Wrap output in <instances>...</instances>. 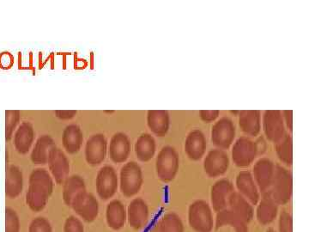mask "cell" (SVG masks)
Listing matches in <instances>:
<instances>
[{
	"mask_svg": "<svg viewBox=\"0 0 309 232\" xmlns=\"http://www.w3.org/2000/svg\"><path fill=\"white\" fill-rule=\"evenodd\" d=\"M148 125L152 132L159 137H163L168 133L170 125L169 115L167 111H150Z\"/></svg>",
	"mask_w": 309,
	"mask_h": 232,
	"instance_id": "d4e9b609",
	"label": "cell"
},
{
	"mask_svg": "<svg viewBox=\"0 0 309 232\" xmlns=\"http://www.w3.org/2000/svg\"><path fill=\"white\" fill-rule=\"evenodd\" d=\"M148 232H162L160 221H157L155 224H154Z\"/></svg>",
	"mask_w": 309,
	"mask_h": 232,
	"instance_id": "74e56055",
	"label": "cell"
},
{
	"mask_svg": "<svg viewBox=\"0 0 309 232\" xmlns=\"http://www.w3.org/2000/svg\"><path fill=\"white\" fill-rule=\"evenodd\" d=\"M127 220L126 210L118 199L112 200L106 209V221L109 228L114 231H119L125 226Z\"/></svg>",
	"mask_w": 309,
	"mask_h": 232,
	"instance_id": "d6986e66",
	"label": "cell"
},
{
	"mask_svg": "<svg viewBox=\"0 0 309 232\" xmlns=\"http://www.w3.org/2000/svg\"><path fill=\"white\" fill-rule=\"evenodd\" d=\"M29 232H53V229L47 219L39 217L31 222Z\"/></svg>",
	"mask_w": 309,
	"mask_h": 232,
	"instance_id": "1f68e13d",
	"label": "cell"
},
{
	"mask_svg": "<svg viewBox=\"0 0 309 232\" xmlns=\"http://www.w3.org/2000/svg\"><path fill=\"white\" fill-rule=\"evenodd\" d=\"M219 114L218 110H201L199 116L203 121L210 123L215 121L218 118Z\"/></svg>",
	"mask_w": 309,
	"mask_h": 232,
	"instance_id": "d590c367",
	"label": "cell"
},
{
	"mask_svg": "<svg viewBox=\"0 0 309 232\" xmlns=\"http://www.w3.org/2000/svg\"><path fill=\"white\" fill-rule=\"evenodd\" d=\"M279 232H293V218L290 212L283 210L279 214L278 219Z\"/></svg>",
	"mask_w": 309,
	"mask_h": 232,
	"instance_id": "d6a6232c",
	"label": "cell"
},
{
	"mask_svg": "<svg viewBox=\"0 0 309 232\" xmlns=\"http://www.w3.org/2000/svg\"><path fill=\"white\" fill-rule=\"evenodd\" d=\"M275 171V164L271 160L262 157L258 160L253 168V177L261 193L270 190Z\"/></svg>",
	"mask_w": 309,
	"mask_h": 232,
	"instance_id": "8fae6325",
	"label": "cell"
},
{
	"mask_svg": "<svg viewBox=\"0 0 309 232\" xmlns=\"http://www.w3.org/2000/svg\"><path fill=\"white\" fill-rule=\"evenodd\" d=\"M234 191L233 183L230 180L221 179L215 183L211 190V206L215 212L227 208L228 200Z\"/></svg>",
	"mask_w": 309,
	"mask_h": 232,
	"instance_id": "2e32d148",
	"label": "cell"
},
{
	"mask_svg": "<svg viewBox=\"0 0 309 232\" xmlns=\"http://www.w3.org/2000/svg\"><path fill=\"white\" fill-rule=\"evenodd\" d=\"M211 141L218 149L228 150L235 139V126L230 118L223 117L211 128Z\"/></svg>",
	"mask_w": 309,
	"mask_h": 232,
	"instance_id": "52a82bcc",
	"label": "cell"
},
{
	"mask_svg": "<svg viewBox=\"0 0 309 232\" xmlns=\"http://www.w3.org/2000/svg\"><path fill=\"white\" fill-rule=\"evenodd\" d=\"M143 182L142 169L137 162H127L122 168L119 177V188L123 195L127 198L136 195L140 191Z\"/></svg>",
	"mask_w": 309,
	"mask_h": 232,
	"instance_id": "5b68a950",
	"label": "cell"
},
{
	"mask_svg": "<svg viewBox=\"0 0 309 232\" xmlns=\"http://www.w3.org/2000/svg\"><path fill=\"white\" fill-rule=\"evenodd\" d=\"M107 143L102 135L94 137L86 146V159L89 164L97 165L105 159Z\"/></svg>",
	"mask_w": 309,
	"mask_h": 232,
	"instance_id": "603a6c76",
	"label": "cell"
},
{
	"mask_svg": "<svg viewBox=\"0 0 309 232\" xmlns=\"http://www.w3.org/2000/svg\"><path fill=\"white\" fill-rule=\"evenodd\" d=\"M131 153V144L128 138L123 133H117L113 137L109 146V156L117 163L126 161Z\"/></svg>",
	"mask_w": 309,
	"mask_h": 232,
	"instance_id": "44dd1931",
	"label": "cell"
},
{
	"mask_svg": "<svg viewBox=\"0 0 309 232\" xmlns=\"http://www.w3.org/2000/svg\"><path fill=\"white\" fill-rule=\"evenodd\" d=\"M224 226H231L234 230V232H249L248 225L229 208H225L220 212H217L215 222L216 229L219 230Z\"/></svg>",
	"mask_w": 309,
	"mask_h": 232,
	"instance_id": "7402d4cb",
	"label": "cell"
},
{
	"mask_svg": "<svg viewBox=\"0 0 309 232\" xmlns=\"http://www.w3.org/2000/svg\"><path fill=\"white\" fill-rule=\"evenodd\" d=\"M228 206L247 225L253 220L254 214L253 205L236 191H233L230 196Z\"/></svg>",
	"mask_w": 309,
	"mask_h": 232,
	"instance_id": "ac0fdd59",
	"label": "cell"
},
{
	"mask_svg": "<svg viewBox=\"0 0 309 232\" xmlns=\"http://www.w3.org/2000/svg\"><path fill=\"white\" fill-rule=\"evenodd\" d=\"M162 232H185L181 218L175 213H168L160 220Z\"/></svg>",
	"mask_w": 309,
	"mask_h": 232,
	"instance_id": "f546056e",
	"label": "cell"
},
{
	"mask_svg": "<svg viewBox=\"0 0 309 232\" xmlns=\"http://www.w3.org/2000/svg\"><path fill=\"white\" fill-rule=\"evenodd\" d=\"M53 191V182L49 174L44 169H37L30 178V187L27 194V203L35 212L45 208Z\"/></svg>",
	"mask_w": 309,
	"mask_h": 232,
	"instance_id": "6da1fadb",
	"label": "cell"
},
{
	"mask_svg": "<svg viewBox=\"0 0 309 232\" xmlns=\"http://www.w3.org/2000/svg\"><path fill=\"white\" fill-rule=\"evenodd\" d=\"M72 207L73 211L85 222H93L98 217V201L90 193L84 192L79 194L76 199H74Z\"/></svg>",
	"mask_w": 309,
	"mask_h": 232,
	"instance_id": "7c38bea8",
	"label": "cell"
},
{
	"mask_svg": "<svg viewBox=\"0 0 309 232\" xmlns=\"http://www.w3.org/2000/svg\"><path fill=\"white\" fill-rule=\"evenodd\" d=\"M283 122L286 125L287 127L290 129V133H292L293 130V111L292 110H283L282 112Z\"/></svg>",
	"mask_w": 309,
	"mask_h": 232,
	"instance_id": "8d00e7d4",
	"label": "cell"
},
{
	"mask_svg": "<svg viewBox=\"0 0 309 232\" xmlns=\"http://www.w3.org/2000/svg\"><path fill=\"white\" fill-rule=\"evenodd\" d=\"M51 172L58 183H62L63 180L69 172V162L64 153L59 150L53 149L50 154L49 159Z\"/></svg>",
	"mask_w": 309,
	"mask_h": 232,
	"instance_id": "cb8c5ba5",
	"label": "cell"
},
{
	"mask_svg": "<svg viewBox=\"0 0 309 232\" xmlns=\"http://www.w3.org/2000/svg\"><path fill=\"white\" fill-rule=\"evenodd\" d=\"M64 232H84V226L77 217L70 216L65 222Z\"/></svg>",
	"mask_w": 309,
	"mask_h": 232,
	"instance_id": "836d02e7",
	"label": "cell"
},
{
	"mask_svg": "<svg viewBox=\"0 0 309 232\" xmlns=\"http://www.w3.org/2000/svg\"><path fill=\"white\" fill-rule=\"evenodd\" d=\"M126 215L130 227L135 231L143 229L148 222V205L141 198L134 199L129 204Z\"/></svg>",
	"mask_w": 309,
	"mask_h": 232,
	"instance_id": "4fadbf2b",
	"label": "cell"
},
{
	"mask_svg": "<svg viewBox=\"0 0 309 232\" xmlns=\"http://www.w3.org/2000/svg\"><path fill=\"white\" fill-rule=\"evenodd\" d=\"M118 176L110 166H105L99 171L96 178V190L101 199H109L116 194L118 189Z\"/></svg>",
	"mask_w": 309,
	"mask_h": 232,
	"instance_id": "30bf717a",
	"label": "cell"
},
{
	"mask_svg": "<svg viewBox=\"0 0 309 232\" xmlns=\"http://www.w3.org/2000/svg\"><path fill=\"white\" fill-rule=\"evenodd\" d=\"M269 192L278 206H284L290 202L293 194V176L289 169L280 164L275 165Z\"/></svg>",
	"mask_w": 309,
	"mask_h": 232,
	"instance_id": "7a4b0ae2",
	"label": "cell"
},
{
	"mask_svg": "<svg viewBox=\"0 0 309 232\" xmlns=\"http://www.w3.org/2000/svg\"><path fill=\"white\" fill-rule=\"evenodd\" d=\"M263 130L267 139L276 143L285 134V125L279 110H267L263 115Z\"/></svg>",
	"mask_w": 309,
	"mask_h": 232,
	"instance_id": "9c48e42d",
	"label": "cell"
},
{
	"mask_svg": "<svg viewBox=\"0 0 309 232\" xmlns=\"http://www.w3.org/2000/svg\"><path fill=\"white\" fill-rule=\"evenodd\" d=\"M267 232H275V230L273 229V228H269V229L267 230Z\"/></svg>",
	"mask_w": 309,
	"mask_h": 232,
	"instance_id": "f35d334b",
	"label": "cell"
},
{
	"mask_svg": "<svg viewBox=\"0 0 309 232\" xmlns=\"http://www.w3.org/2000/svg\"><path fill=\"white\" fill-rule=\"evenodd\" d=\"M259 154L257 142L247 138L240 137L234 142L232 147V160L234 165L239 168H247L250 166Z\"/></svg>",
	"mask_w": 309,
	"mask_h": 232,
	"instance_id": "8992f818",
	"label": "cell"
},
{
	"mask_svg": "<svg viewBox=\"0 0 309 232\" xmlns=\"http://www.w3.org/2000/svg\"><path fill=\"white\" fill-rule=\"evenodd\" d=\"M180 168V158L177 152L171 146H165L156 157L155 169L159 179L169 183L175 178Z\"/></svg>",
	"mask_w": 309,
	"mask_h": 232,
	"instance_id": "277c9868",
	"label": "cell"
},
{
	"mask_svg": "<svg viewBox=\"0 0 309 232\" xmlns=\"http://www.w3.org/2000/svg\"><path fill=\"white\" fill-rule=\"evenodd\" d=\"M239 125L246 135L257 137L261 131V116L259 110H243L239 114Z\"/></svg>",
	"mask_w": 309,
	"mask_h": 232,
	"instance_id": "ffe728a7",
	"label": "cell"
},
{
	"mask_svg": "<svg viewBox=\"0 0 309 232\" xmlns=\"http://www.w3.org/2000/svg\"><path fill=\"white\" fill-rule=\"evenodd\" d=\"M257 205L256 218L260 225L268 226L275 221L279 206L272 199L269 191L262 193V198H260Z\"/></svg>",
	"mask_w": 309,
	"mask_h": 232,
	"instance_id": "e0dca14e",
	"label": "cell"
},
{
	"mask_svg": "<svg viewBox=\"0 0 309 232\" xmlns=\"http://www.w3.org/2000/svg\"><path fill=\"white\" fill-rule=\"evenodd\" d=\"M276 156L284 165L290 167L293 163V139L289 133H285L279 141L275 143Z\"/></svg>",
	"mask_w": 309,
	"mask_h": 232,
	"instance_id": "83f0119b",
	"label": "cell"
},
{
	"mask_svg": "<svg viewBox=\"0 0 309 232\" xmlns=\"http://www.w3.org/2000/svg\"><path fill=\"white\" fill-rule=\"evenodd\" d=\"M235 184L238 193L246 198L252 205H257L260 201V190L250 171L242 170L239 172L236 176Z\"/></svg>",
	"mask_w": 309,
	"mask_h": 232,
	"instance_id": "5bb4252c",
	"label": "cell"
},
{
	"mask_svg": "<svg viewBox=\"0 0 309 232\" xmlns=\"http://www.w3.org/2000/svg\"><path fill=\"white\" fill-rule=\"evenodd\" d=\"M155 141L150 134H143L135 144L137 157L142 162H148L155 153Z\"/></svg>",
	"mask_w": 309,
	"mask_h": 232,
	"instance_id": "484cf974",
	"label": "cell"
},
{
	"mask_svg": "<svg viewBox=\"0 0 309 232\" xmlns=\"http://www.w3.org/2000/svg\"><path fill=\"white\" fill-rule=\"evenodd\" d=\"M85 192V186L82 178L79 176H72L66 181V185L64 187L63 199L66 206H72L74 199Z\"/></svg>",
	"mask_w": 309,
	"mask_h": 232,
	"instance_id": "4316f807",
	"label": "cell"
},
{
	"mask_svg": "<svg viewBox=\"0 0 309 232\" xmlns=\"http://www.w3.org/2000/svg\"><path fill=\"white\" fill-rule=\"evenodd\" d=\"M53 141L47 138L39 139L32 154V159L37 163L48 162L50 154L53 151Z\"/></svg>",
	"mask_w": 309,
	"mask_h": 232,
	"instance_id": "f1b7e54d",
	"label": "cell"
},
{
	"mask_svg": "<svg viewBox=\"0 0 309 232\" xmlns=\"http://www.w3.org/2000/svg\"><path fill=\"white\" fill-rule=\"evenodd\" d=\"M188 222L196 232H212L215 222L211 206L202 199L192 203L188 209Z\"/></svg>",
	"mask_w": 309,
	"mask_h": 232,
	"instance_id": "3957f363",
	"label": "cell"
},
{
	"mask_svg": "<svg viewBox=\"0 0 309 232\" xmlns=\"http://www.w3.org/2000/svg\"><path fill=\"white\" fill-rule=\"evenodd\" d=\"M207 141L200 130H192L185 141L184 150L187 156L193 161L200 160L205 154Z\"/></svg>",
	"mask_w": 309,
	"mask_h": 232,
	"instance_id": "9a60e30c",
	"label": "cell"
},
{
	"mask_svg": "<svg viewBox=\"0 0 309 232\" xmlns=\"http://www.w3.org/2000/svg\"><path fill=\"white\" fill-rule=\"evenodd\" d=\"M230 167V157L224 150L214 149L208 153L204 160V172L209 177L224 176Z\"/></svg>",
	"mask_w": 309,
	"mask_h": 232,
	"instance_id": "ba28073f",
	"label": "cell"
},
{
	"mask_svg": "<svg viewBox=\"0 0 309 232\" xmlns=\"http://www.w3.org/2000/svg\"><path fill=\"white\" fill-rule=\"evenodd\" d=\"M19 219L16 212L11 210L6 211V232H19Z\"/></svg>",
	"mask_w": 309,
	"mask_h": 232,
	"instance_id": "e575fe53",
	"label": "cell"
},
{
	"mask_svg": "<svg viewBox=\"0 0 309 232\" xmlns=\"http://www.w3.org/2000/svg\"><path fill=\"white\" fill-rule=\"evenodd\" d=\"M82 143V138L78 133L69 132L64 138V146L70 153H75L78 151Z\"/></svg>",
	"mask_w": 309,
	"mask_h": 232,
	"instance_id": "4dcf8cb0",
	"label": "cell"
}]
</instances>
